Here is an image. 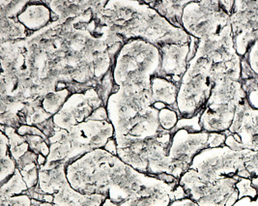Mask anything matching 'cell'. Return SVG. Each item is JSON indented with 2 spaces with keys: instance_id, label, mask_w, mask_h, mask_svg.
Instances as JSON below:
<instances>
[{
  "instance_id": "obj_23",
  "label": "cell",
  "mask_w": 258,
  "mask_h": 206,
  "mask_svg": "<svg viewBox=\"0 0 258 206\" xmlns=\"http://www.w3.org/2000/svg\"><path fill=\"white\" fill-rule=\"evenodd\" d=\"M0 183H5L17 171V163L9 151V139L7 136L0 132Z\"/></svg>"
},
{
  "instance_id": "obj_27",
  "label": "cell",
  "mask_w": 258,
  "mask_h": 206,
  "mask_svg": "<svg viewBox=\"0 0 258 206\" xmlns=\"http://www.w3.org/2000/svg\"><path fill=\"white\" fill-rule=\"evenodd\" d=\"M70 96L71 92L68 89L50 92L43 98L42 107L48 115L54 116L62 109Z\"/></svg>"
},
{
  "instance_id": "obj_19",
  "label": "cell",
  "mask_w": 258,
  "mask_h": 206,
  "mask_svg": "<svg viewBox=\"0 0 258 206\" xmlns=\"http://www.w3.org/2000/svg\"><path fill=\"white\" fill-rule=\"evenodd\" d=\"M48 7L53 14L56 15L60 23H66L67 21L76 19L86 12L92 10L95 0L85 1H72V0H52L47 1Z\"/></svg>"
},
{
  "instance_id": "obj_38",
  "label": "cell",
  "mask_w": 258,
  "mask_h": 206,
  "mask_svg": "<svg viewBox=\"0 0 258 206\" xmlns=\"http://www.w3.org/2000/svg\"><path fill=\"white\" fill-rule=\"evenodd\" d=\"M169 206H199L194 200L190 198H184L180 200H175L173 201Z\"/></svg>"
},
{
  "instance_id": "obj_1",
  "label": "cell",
  "mask_w": 258,
  "mask_h": 206,
  "mask_svg": "<svg viewBox=\"0 0 258 206\" xmlns=\"http://www.w3.org/2000/svg\"><path fill=\"white\" fill-rule=\"evenodd\" d=\"M71 186L85 195H105L116 204L133 197L172 193L179 184L169 185L140 172L104 148L85 154L67 167Z\"/></svg>"
},
{
  "instance_id": "obj_3",
  "label": "cell",
  "mask_w": 258,
  "mask_h": 206,
  "mask_svg": "<svg viewBox=\"0 0 258 206\" xmlns=\"http://www.w3.org/2000/svg\"><path fill=\"white\" fill-rule=\"evenodd\" d=\"M106 112L114 129L117 149L137 140L155 137L164 129L159 113L151 104V90L133 86H120L106 105Z\"/></svg>"
},
{
  "instance_id": "obj_22",
  "label": "cell",
  "mask_w": 258,
  "mask_h": 206,
  "mask_svg": "<svg viewBox=\"0 0 258 206\" xmlns=\"http://www.w3.org/2000/svg\"><path fill=\"white\" fill-rule=\"evenodd\" d=\"M0 26H1V30H0L1 44L6 42L24 40L32 34L18 21V19H8V18L0 17Z\"/></svg>"
},
{
  "instance_id": "obj_40",
  "label": "cell",
  "mask_w": 258,
  "mask_h": 206,
  "mask_svg": "<svg viewBox=\"0 0 258 206\" xmlns=\"http://www.w3.org/2000/svg\"><path fill=\"white\" fill-rule=\"evenodd\" d=\"M46 164H47V157H45L42 154H39L38 155V165H39V167L41 168V167L45 166Z\"/></svg>"
},
{
  "instance_id": "obj_25",
  "label": "cell",
  "mask_w": 258,
  "mask_h": 206,
  "mask_svg": "<svg viewBox=\"0 0 258 206\" xmlns=\"http://www.w3.org/2000/svg\"><path fill=\"white\" fill-rule=\"evenodd\" d=\"M173 201H175L173 192L170 194L156 193L146 196L130 198L118 206H169Z\"/></svg>"
},
{
  "instance_id": "obj_21",
  "label": "cell",
  "mask_w": 258,
  "mask_h": 206,
  "mask_svg": "<svg viewBox=\"0 0 258 206\" xmlns=\"http://www.w3.org/2000/svg\"><path fill=\"white\" fill-rule=\"evenodd\" d=\"M17 163V169L21 172L24 182L28 189H32L39 183V171L40 167L38 165V154L29 150L26 154Z\"/></svg>"
},
{
  "instance_id": "obj_39",
  "label": "cell",
  "mask_w": 258,
  "mask_h": 206,
  "mask_svg": "<svg viewBox=\"0 0 258 206\" xmlns=\"http://www.w3.org/2000/svg\"><path fill=\"white\" fill-rule=\"evenodd\" d=\"M248 199L249 197H243L239 199L233 206H248Z\"/></svg>"
},
{
  "instance_id": "obj_4",
  "label": "cell",
  "mask_w": 258,
  "mask_h": 206,
  "mask_svg": "<svg viewBox=\"0 0 258 206\" xmlns=\"http://www.w3.org/2000/svg\"><path fill=\"white\" fill-rule=\"evenodd\" d=\"M114 136L109 120H97L91 116L68 131L57 128L48 138L50 152L47 164L63 162L68 166L96 149L104 148Z\"/></svg>"
},
{
  "instance_id": "obj_12",
  "label": "cell",
  "mask_w": 258,
  "mask_h": 206,
  "mask_svg": "<svg viewBox=\"0 0 258 206\" xmlns=\"http://www.w3.org/2000/svg\"><path fill=\"white\" fill-rule=\"evenodd\" d=\"M211 148L210 133H189L186 130L177 131L172 134L171 146L168 157L176 169V178L180 180L188 172L195 157L204 149Z\"/></svg>"
},
{
  "instance_id": "obj_26",
  "label": "cell",
  "mask_w": 258,
  "mask_h": 206,
  "mask_svg": "<svg viewBox=\"0 0 258 206\" xmlns=\"http://www.w3.org/2000/svg\"><path fill=\"white\" fill-rule=\"evenodd\" d=\"M27 190L28 187L24 182V177L21 172L17 169L12 176L5 183L1 185L0 200L16 195H24Z\"/></svg>"
},
{
  "instance_id": "obj_14",
  "label": "cell",
  "mask_w": 258,
  "mask_h": 206,
  "mask_svg": "<svg viewBox=\"0 0 258 206\" xmlns=\"http://www.w3.org/2000/svg\"><path fill=\"white\" fill-rule=\"evenodd\" d=\"M158 47L161 54V67L156 77L169 80L180 86L188 69L189 44H165Z\"/></svg>"
},
{
  "instance_id": "obj_16",
  "label": "cell",
  "mask_w": 258,
  "mask_h": 206,
  "mask_svg": "<svg viewBox=\"0 0 258 206\" xmlns=\"http://www.w3.org/2000/svg\"><path fill=\"white\" fill-rule=\"evenodd\" d=\"M18 21L31 33H35L50 23L58 21L47 5V1L31 0L28 2L24 12L18 17Z\"/></svg>"
},
{
  "instance_id": "obj_9",
  "label": "cell",
  "mask_w": 258,
  "mask_h": 206,
  "mask_svg": "<svg viewBox=\"0 0 258 206\" xmlns=\"http://www.w3.org/2000/svg\"><path fill=\"white\" fill-rule=\"evenodd\" d=\"M242 177H224L215 182H203L192 170L183 174L179 184L186 191L188 198L199 206H233L239 200L236 188Z\"/></svg>"
},
{
  "instance_id": "obj_36",
  "label": "cell",
  "mask_w": 258,
  "mask_h": 206,
  "mask_svg": "<svg viewBox=\"0 0 258 206\" xmlns=\"http://www.w3.org/2000/svg\"><path fill=\"white\" fill-rule=\"evenodd\" d=\"M35 127L40 129L48 138L54 135L55 129H56V126H55L54 121H53V117L47 119V121H45V122H43V123H41V124H39V125Z\"/></svg>"
},
{
  "instance_id": "obj_35",
  "label": "cell",
  "mask_w": 258,
  "mask_h": 206,
  "mask_svg": "<svg viewBox=\"0 0 258 206\" xmlns=\"http://www.w3.org/2000/svg\"><path fill=\"white\" fill-rule=\"evenodd\" d=\"M17 132L19 135L25 137V136H41V137H47L40 129L35 126H29V125H22L17 129ZM48 138V137H47Z\"/></svg>"
},
{
  "instance_id": "obj_41",
  "label": "cell",
  "mask_w": 258,
  "mask_h": 206,
  "mask_svg": "<svg viewBox=\"0 0 258 206\" xmlns=\"http://www.w3.org/2000/svg\"><path fill=\"white\" fill-rule=\"evenodd\" d=\"M102 206H118V204L114 203L112 200H110L109 198H106V200L104 201V203L102 204Z\"/></svg>"
},
{
  "instance_id": "obj_5",
  "label": "cell",
  "mask_w": 258,
  "mask_h": 206,
  "mask_svg": "<svg viewBox=\"0 0 258 206\" xmlns=\"http://www.w3.org/2000/svg\"><path fill=\"white\" fill-rule=\"evenodd\" d=\"M189 170L203 182L238 175L252 180L258 191V151L233 150L226 145L204 149L195 157Z\"/></svg>"
},
{
  "instance_id": "obj_42",
  "label": "cell",
  "mask_w": 258,
  "mask_h": 206,
  "mask_svg": "<svg viewBox=\"0 0 258 206\" xmlns=\"http://www.w3.org/2000/svg\"><path fill=\"white\" fill-rule=\"evenodd\" d=\"M248 206H258V196L255 199L249 198V200H248Z\"/></svg>"
},
{
  "instance_id": "obj_33",
  "label": "cell",
  "mask_w": 258,
  "mask_h": 206,
  "mask_svg": "<svg viewBox=\"0 0 258 206\" xmlns=\"http://www.w3.org/2000/svg\"><path fill=\"white\" fill-rule=\"evenodd\" d=\"M203 113V112H202ZM200 113L198 115L191 118H181L179 119L175 128L171 131V134H174L177 131L186 130L189 133H200L202 132V128L200 126V116L202 115Z\"/></svg>"
},
{
  "instance_id": "obj_8",
  "label": "cell",
  "mask_w": 258,
  "mask_h": 206,
  "mask_svg": "<svg viewBox=\"0 0 258 206\" xmlns=\"http://www.w3.org/2000/svg\"><path fill=\"white\" fill-rule=\"evenodd\" d=\"M233 6L234 0L190 1L183 13V29L199 40L220 34L230 23Z\"/></svg>"
},
{
  "instance_id": "obj_13",
  "label": "cell",
  "mask_w": 258,
  "mask_h": 206,
  "mask_svg": "<svg viewBox=\"0 0 258 206\" xmlns=\"http://www.w3.org/2000/svg\"><path fill=\"white\" fill-rule=\"evenodd\" d=\"M101 107L104 105L95 88L84 93L71 94L62 109L53 116L54 124L68 131L72 127L86 121Z\"/></svg>"
},
{
  "instance_id": "obj_17",
  "label": "cell",
  "mask_w": 258,
  "mask_h": 206,
  "mask_svg": "<svg viewBox=\"0 0 258 206\" xmlns=\"http://www.w3.org/2000/svg\"><path fill=\"white\" fill-rule=\"evenodd\" d=\"M53 206H102L106 198L105 195L82 194L76 191L69 182L53 195Z\"/></svg>"
},
{
  "instance_id": "obj_18",
  "label": "cell",
  "mask_w": 258,
  "mask_h": 206,
  "mask_svg": "<svg viewBox=\"0 0 258 206\" xmlns=\"http://www.w3.org/2000/svg\"><path fill=\"white\" fill-rule=\"evenodd\" d=\"M180 86L175 83L159 77L151 80V104L162 103L167 109L176 112L180 115L177 106V96ZM181 116V115H180ZM182 118V117H181Z\"/></svg>"
},
{
  "instance_id": "obj_34",
  "label": "cell",
  "mask_w": 258,
  "mask_h": 206,
  "mask_svg": "<svg viewBox=\"0 0 258 206\" xmlns=\"http://www.w3.org/2000/svg\"><path fill=\"white\" fill-rule=\"evenodd\" d=\"M0 201L1 206H32V199L26 195H16Z\"/></svg>"
},
{
  "instance_id": "obj_43",
  "label": "cell",
  "mask_w": 258,
  "mask_h": 206,
  "mask_svg": "<svg viewBox=\"0 0 258 206\" xmlns=\"http://www.w3.org/2000/svg\"><path fill=\"white\" fill-rule=\"evenodd\" d=\"M40 206H53L52 203H49V202H42Z\"/></svg>"
},
{
  "instance_id": "obj_29",
  "label": "cell",
  "mask_w": 258,
  "mask_h": 206,
  "mask_svg": "<svg viewBox=\"0 0 258 206\" xmlns=\"http://www.w3.org/2000/svg\"><path fill=\"white\" fill-rule=\"evenodd\" d=\"M114 86H115V82L113 79V71L111 68L106 73V76L100 80V82L98 83V85L95 88L99 97L101 98L104 107H106V108L109 97L113 94Z\"/></svg>"
},
{
  "instance_id": "obj_32",
  "label": "cell",
  "mask_w": 258,
  "mask_h": 206,
  "mask_svg": "<svg viewBox=\"0 0 258 206\" xmlns=\"http://www.w3.org/2000/svg\"><path fill=\"white\" fill-rule=\"evenodd\" d=\"M181 116L177 114L176 112L170 109H163L159 113V121L160 125L165 131H172L179 121Z\"/></svg>"
},
{
  "instance_id": "obj_11",
  "label": "cell",
  "mask_w": 258,
  "mask_h": 206,
  "mask_svg": "<svg viewBox=\"0 0 258 206\" xmlns=\"http://www.w3.org/2000/svg\"><path fill=\"white\" fill-rule=\"evenodd\" d=\"M225 144L233 150L250 149L258 151V110L247 100L239 105L230 129L224 133Z\"/></svg>"
},
{
  "instance_id": "obj_28",
  "label": "cell",
  "mask_w": 258,
  "mask_h": 206,
  "mask_svg": "<svg viewBox=\"0 0 258 206\" xmlns=\"http://www.w3.org/2000/svg\"><path fill=\"white\" fill-rule=\"evenodd\" d=\"M28 0H0V17L18 19L28 4Z\"/></svg>"
},
{
  "instance_id": "obj_24",
  "label": "cell",
  "mask_w": 258,
  "mask_h": 206,
  "mask_svg": "<svg viewBox=\"0 0 258 206\" xmlns=\"http://www.w3.org/2000/svg\"><path fill=\"white\" fill-rule=\"evenodd\" d=\"M1 132L4 133L9 139V151L13 159L19 161L24 154H26L30 149L25 140V137L18 134L17 130L12 127L0 125Z\"/></svg>"
},
{
  "instance_id": "obj_6",
  "label": "cell",
  "mask_w": 258,
  "mask_h": 206,
  "mask_svg": "<svg viewBox=\"0 0 258 206\" xmlns=\"http://www.w3.org/2000/svg\"><path fill=\"white\" fill-rule=\"evenodd\" d=\"M161 67L159 47L141 39L125 42L112 67L118 86H133L151 90V80Z\"/></svg>"
},
{
  "instance_id": "obj_30",
  "label": "cell",
  "mask_w": 258,
  "mask_h": 206,
  "mask_svg": "<svg viewBox=\"0 0 258 206\" xmlns=\"http://www.w3.org/2000/svg\"><path fill=\"white\" fill-rule=\"evenodd\" d=\"M25 140L29 145V149L36 154H42L45 157H48L50 148L49 141L47 137L41 136H25Z\"/></svg>"
},
{
  "instance_id": "obj_31",
  "label": "cell",
  "mask_w": 258,
  "mask_h": 206,
  "mask_svg": "<svg viewBox=\"0 0 258 206\" xmlns=\"http://www.w3.org/2000/svg\"><path fill=\"white\" fill-rule=\"evenodd\" d=\"M243 89L246 94V100L249 105L258 110V77H250L241 80Z\"/></svg>"
},
{
  "instance_id": "obj_15",
  "label": "cell",
  "mask_w": 258,
  "mask_h": 206,
  "mask_svg": "<svg viewBox=\"0 0 258 206\" xmlns=\"http://www.w3.org/2000/svg\"><path fill=\"white\" fill-rule=\"evenodd\" d=\"M196 57L205 58L213 65L229 62L238 58L230 23L223 28L220 34L200 40Z\"/></svg>"
},
{
  "instance_id": "obj_20",
  "label": "cell",
  "mask_w": 258,
  "mask_h": 206,
  "mask_svg": "<svg viewBox=\"0 0 258 206\" xmlns=\"http://www.w3.org/2000/svg\"><path fill=\"white\" fill-rule=\"evenodd\" d=\"M190 0H160V1H146V3L158 12L172 26L183 29L182 17L185 7Z\"/></svg>"
},
{
  "instance_id": "obj_2",
  "label": "cell",
  "mask_w": 258,
  "mask_h": 206,
  "mask_svg": "<svg viewBox=\"0 0 258 206\" xmlns=\"http://www.w3.org/2000/svg\"><path fill=\"white\" fill-rule=\"evenodd\" d=\"M98 17L125 42L141 39L157 46L190 43V35L172 26L146 1H107Z\"/></svg>"
},
{
  "instance_id": "obj_10",
  "label": "cell",
  "mask_w": 258,
  "mask_h": 206,
  "mask_svg": "<svg viewBox=\"0 0 258 206\" xmlns=\"http://www.w3.org/2000/svg\"><path fill=\"white\" fill-rule=\"evenodd\" d=\"M230 25L235 49L243 58L258 40V0H235Z\"/></svg>"
},
{
  "instance_id": "obj_37",
  "label": "cell",
  "mask_w": 258,
  "mask_h": 206,
  "mask_svg": "<svg viewBox=\"0 0 258 206\" xmlns=\"http://www.w3.org/2000/svg\"><path fill=\"white\" fill-rule=\"evenodd\" d=\"M104 149L107 151L108 153L114 155V156H117V144H116V141L115 139L112 137L110 138L107 143L106 144V146L104 147Z\"/></svg>"
},
{
  "instance_id": "obj_7",
  "label": "cell",
  "mask_w": 258,
  "mask_h": 206,
  "mask_svg": "<svg viewBox=\"0 0 258 206\" xmlns=\"http://www.w3.org/2000/svg\"><path fill=\"white\" fill-rule=\"evenodd\" d=\"M212 67V62L199 57L188 62L177 96V106L182 118H191L204 111L215 84Z\"/></svg>"
}]
</instances>
